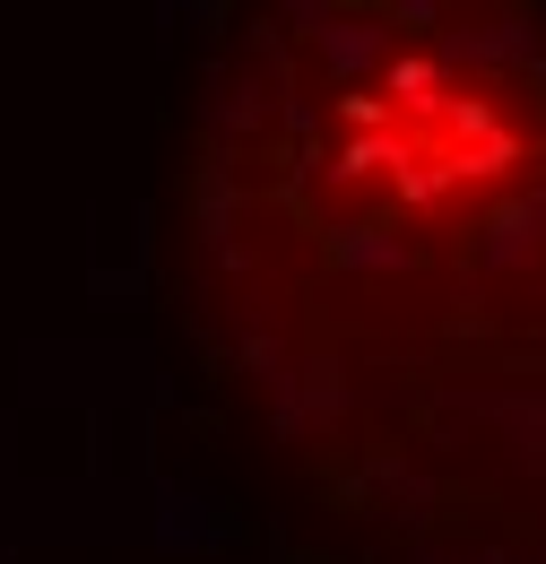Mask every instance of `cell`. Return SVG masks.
<instances>
[{
	"label": "cell",
	"mask_w": 546,
	"mask_h": 564,
	"mask_svg": "<svg viewBox=\"0 0 546 564\" xmlns=\"http://www.w3.org/2000/svg\"><path fill=\"white\" fill-rule=\"evenodd\" d=\"M416 425L443 460L478 469L512 503L546 512V373L538 382H434L416 391Z\"/></svg>",
	"instance_id": "1"
},
{
	"label": "cell",
	"mask_w": 546,
	"mask_h": 564,
	"mask_svg": "<svg viewBox=\"0 0 546 564\" xmlns=\"http://www.w3.org/2000/svg\"><path fill=\"white\" fill-rule=\"evenodd\" d=\"M485 286H546V174L529 192L494 200V209L469 217V252H460V279H451V304L478 313Z\"/></svg>",
	"instance_id": "2"
},
{
	"label": "cell",
	"mask_w": 546,
	"mask_h": 564,
	"mask_svg": "<svg viewBox=\"0 0 546 564\" xmlns=\"http://www.w3.org/2000/svg\"><path fill=\"white\" fill-rule=\"evenodd\" d=\"M443 78H546V26L529 0H485V9H451V26L425 44Z\"/></svg>",
	"instance_id": "3"
},
{
	"label": "cell",
	"mask_w": 546,
	"mask_h": 564,
	"mask_svg": "<svg viewBox=\"0 0 546 564\" xmlns=\"http://www.w3.org/2000/svg\"><path fill=\"white\" fill-rule=\"evenodd\" d=\"M339 503H356L364 521H391V530H425V521H443L451 487H443L434 460H416V452H400V443H382V452H364V460L339 478Z\"/></svg>",
	"instance_id": "4"
},
{
	"label": "cell",
	"mask_w": 546,
	"mask_h": 564,
	"mask_svg": "<svg viewBox=\"0 0 546 564\" xmlns=\"http://www.w3.org/2000/svg\"><path fill=\"white\" fill-rule=\"evenodd\" d=\"M304 44H313V62H321V78H330L339 105H364V87H391V70L408 62V53H400L408 35H400L382 9H330Z\"/></svg>",
	"instance_id": "5"
},
{
	"label": "cell",
	"mask_w": 546,
	"mask_h": 564,
	"mask_svg": "<svg viewBox=\"0 0 546 564\" xmlns=\"http://www.w3.org/2000/svg\"><path fill=\"white\" fill-rule=\"evenodd\" d=\"M364 409V391L347 382L339 356H304L286 382L270 391V425L277 443H330V434H347V417Z\"/></svg>",
	"instance_id": "6"
},
{
	"label": "cell",
	"mask_w": 546,
	"mask_h": 564,
	"mask_svg": "<svg viewBox=\"0 0 546 564\" xmlns=\"http://www.w3.org/2000/svg\"><path fill=\"white\" fill-rule=\"evenodd\" d=\"M330 261H339V279H364L373 295H408V286L425 279L416 235L382 226V217H339V226H330Z\"/></svg>",
	"instance_id": "7"
},
{
	"label": "cell",
	"mask_w": 546,
	"mask_h": 564,
	"mask_svg": "<svg viewBox=\"0 0 546 564\" xmlns=\"http://www.w3.org/2000/svg\"><path fill=\"white\" fill-rule=\"evenodd\" d=\"M382 18H391L400 35H425V44H434V35L451 26V0H382Z\"/></svg>",
	"instance_id": "8"
},
{
	"label": "cell",
	"mask_w": 546,
	"mask_h": 564,
	"mask_svg": "<svg viewBox=\"0 0 546 564\" xmlns=\"http://www.w3.org/2000/svg\"><path fill=\"white\" fill-rule=\"evenodd\" d=\"M460 564H546V547H512V539H469Z\"/></svg>",
	"instance_id": "9"
},
{
	"label": "cell",
	"mask_w": 546,
	"mask_h": 564,
	"mask_svg": "<svg viewBox=\"0 0 546 564\" xmlns=\"http://www.w3.org/2000/svg\"><path fill=\"white\" fill-rule=\"evenodd\" d=\"M451 9H460V0H451ZM469 9H485V0H469Z\"/></svg>",
	"instance_id": "10"
}]
</instances>
